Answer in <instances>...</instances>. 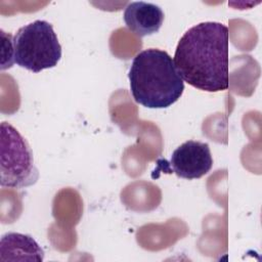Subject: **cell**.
Instances as JSON below:
<instances>
[{
	"label": "cell",
	"mask_w": 262,
	"mask_h": 262,
	"mask_svg": "<svg viewBox=\"0 0 262 262\" xmlns=\"http://www.w3.org/2000/svg\"><path fill=\"white\" fill-rule=\"evenodd\" d=\"M229 31L217 21L200 23L180 38L174 64L187 84L208 92L229 88Z\"/></svg>",
	"instance_id": "cell-1"
},
{
	"label": "cell",
	"mask_w": 262,
	"mask_h": 262,
	"mask_svg": "<svg viewBox=\"0 0 262 262\" xmlns=\"http://www.w3.org/2000/svg\"><path fill=\"white\" fill-rule=\"evenodd\" d=\"M134 100L148 108H166L182 95L184 83L168 52L148 48L132 60L129 74Z\"/></svg>",
	"instance_id": "cell-2"
},
{
	"label": "cell",
	"mask_w": 262,
	"mask_h": 262,
	"mask_svg": "<svg viewBox=\"0 0 262 262\" xmlns=\"http://www.w3.org/2000/svg\"><path fill=\"white\" fill-rule=\"evenodd\" d=\"M14 62L33 73L53 68L61 57V46L53 27L37 19L21 27L13 37Z\"/></svg>",
	"instance_id": "cell-3"
},
{
	"label": "cell",
	"mask_w": 262,
	"mask_h": 262,
	"mask_svg": "<svg viewBox=\"0 0 262 262\" xmlns=\"http://www.w3.org/2000/svg\"><path fill=\"white\" fill-rule=\"evenodd\" d=\"M0 184L8 188H25L35 184L39 171L27 140L9 123L0 126Z\"/></svg>",
	"instance_id": "cell-4"
},
{
	"label": "cell",
	"mask_w": 262,
	"mask_h": 262,
	"mask_svg": "<svg viewBox=\"0 0 262 262\" xmlns=\"http://www.w3.org/2000/svg\"><path fill=\"white\" fill-rule=\"evenodd\" d=\"M170 165L180 178L190 180L203 177L213 166L209 144L195 140L185 141L172 152Z\"/></svg>",
	"instance_id": "cell-5"
},
{
	"label": "cell",
	"mask_w": 262,
	"mask_h": 262,
	"mask_svg": "<svg viewBox=\"0 0 262 262\" xmlns=\"http://www.w3.org/2000/svg\"><path fill=\"white\" fill-rule=\"evenodd\" d=\"M164 17L160 6L144 1L130 2L124 11V21L127 28L139 37L158 33Z\"/></svg>",
	"instance_id": "cell-6"
},
{
	"label": "cell",
	"mask_w": 262,
	"mask_h": 262,
	"mask_svg": "<svg viewBox=\"0 0 262 262\" xmlns=\"http://www.w3.org/2000/svg\"><path fill=\"white\" fill-rule=\"evenodd\" d=\"M44 251L30 235L18 232L5 233L0 242V260L42 261Z\"/></svg>",
	"instance_id": "cell-7"
},
{
	"label": "cell",
	"mask_w": 262,
	"mask_h": 262,
	"mask_svg": "<svg viewBox=\"0 0 262 262\" xmlns=\"http://www.w3.org/2000/svg\"><path fill=\"white\" fill-rule=\"evenodd\" d=\"M1 70H6L12 67L14 62V50H13V38L10 34L1 30Z\"/></svg>",
	"instance_id": "cell-8"
}]
</instances>
